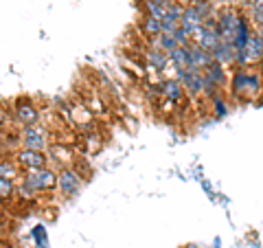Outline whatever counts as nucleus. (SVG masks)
<instances>
[{
    "instance_id": "nucleus-1",
    "label": "nucleus",
    "mask_w": 263,
    "mask_h": 248,
    "mask_svg": "<svg viewBox=\"0 0 263 248\" xmlns=\"http://www.w3.org/2000/svg\"><path fill=\"white\" fill-rule=\"evenodd\" d=\"M230 88H233V95L239 99H254L261 90V77L254 70L239 66V70L233 73V79H230Z\"/></svg>"
},
{
    "instance_id": "nucleus-2",
    "label": "nucleus",
    "mask_w": 263,
    "mask_h": 248,
    "mask_svg": "<svg viewBox=\"0 0 263 248\" xmlns=\"http://www.w3.org/2000/svg\"><path fill=\"white\" fill-rule=\"evenodd\" d=\"M237 22H239V13L235 9H226L217 11V36H219V42H226V44H235V38H237Z\"/></svg>"
},
{
    "instance_id": "nucleus-3",
    "label": "nucleus",
    "mask_w": 263,
    "mask_h": 248,
    "mask_svg": "<svg viewBox=\"0 0 263 248\" xmlns=\"http://www.w3.org/2000/svg\"><path fill=\"white\" fill-rule=\"evenodd\" d=\"M29 189H33L35 193H42V191H51V189L57 185V173L48 167L42 169H31L27 171V176L22 180Z\"/></svg>"
},
{
    "instance_id": "nucleus-4",
    "label": "nucleus",
    "mask_w": 263,
    "mask_h": 248,
    "mask_svg": "<svg viewBox=\"0 0 263 248\" xmlns=\"http://www.w3.org/2000/svg\"><path fill=\"white\" fill-rule=\"evenodd\" d=\"M176 79L184 86V93L189 97H200L204 90V70L195 68V66H186V68H180Z\"/></svg>"
},
{
    "instance_id": "nucleus-5",
    "label": "nucleus",
    "mask_w": 263,
    "mask_h": 248,
    "mask_svg": "<svg viewBox=\"0 0 263 248\" xmlns=\"http://www.w3.org/2000/svg\"><path fill=\"white\" fill-rule=\"evenodd\" d=\"M20 145L27 150H37V152H46L48 147V132L42 126H27L20 132Z\"/></svg>"
},
{
    "instance_id": "nucleus-6",
    "label": "nucleus",
    "mask_w": 263,
    "mask_h": 248,
    "mask_svg": "<svg viewBox=\"0 0 263 248\" xmlns=\"http://www.w3.org/2000/svg\"><path fill=\"white\" fill-rule=\"evenodd\" d=\"M81 187H84V180H81V173L72 167H64L57 173V189L64 198H75Z\"/></svg>"
},
{
    "instance_id": "nucleus-7",
    "label": "nucleus",
    "mask_w": 263,
    "mask_h": 248,
    "mask_svg": "<svg viewBox=\"0 0 263 248\" xmlns=\"http://www.w3.org/2000/svg\"><path fill=\"white\" fill-rule=\"evenodd\" d=\"M15 163H18V167L22 169H42L46 167L48 163V156L46 152H37V150H27V147H22V150H18V154H15Z\"/></svg>"
},
{
    "instance_id": "nucleus-8",
    "label": "nucleus",
    "mask_w": 263,
    "mask_h": 248,
    "mask_svg": "<svg viewBox=\"0 0 263 248\" xmlns=\"http://www.w3.org/2000/svg\"><path fill=\"white\" fill-rule=\"evenodd\" d=\"M13 117L22 128L35 126V123H40V110L31 101H27V99H20V101H15V105H13Z\"/></svg>"
},
{
    "instance_id": "nucleus-9",
    "label": "nucleus",
    "mask_w": 263,
    "mask_h": 248,
    "mask_svg": "<svg viewBox=\"0 0 263 248\" xmlns=\"http://www.w3.org/2000/svg\"><path fill=\"white\" fill-rule=\"evenodd\" d=\"M193 44L202 46L204 51H211L219 44V36H217V29L215 27H209V24H202L200 29L193 33Z\"/></svg>"
},
{
    "instance_id": "nucleus-10",
    "label": "nucleus",
    "mask_w": 263,
    "mask_h": 248,
    "mask_svg": "<svg viewBox=\"0 0 263 248\" xmlns=\"http://www.w3.org/2000/svg\"><path fill=\"white\" fill-rule=\"evenodd\" d=\"M160 95L164 101H169V103H182L184 101V86L180 84V81L174 77V79H164L162 84H160Z\"/></svg>"
},
{
    "instance_id": "nucleus-11",
    "label": "nucleus",
    "mask_w": 263,
    "mask_h": 248,
    "mask_svg": "<svg viewBox=\"0 0 263 248\" xmlns=\"http://www.w3.org/2000/svg\"><path fill=\"white\" fill-rule=\"evenodd\" d=\"M204 24V18L200 15V11L195 9V7L189 3L184 5V9H182V18H180V27H184L189 33H191V42H193V33L200 29Z\"/></svg>"
},
{
    "instance_id": "nucleus-12",
    "label": "nucleus",
    "mask_w": 263,
    "mask_h": 248,
    "mask_svg": "<svg viewBox=\"0 0 263 248\" xmlns=\"http://www.w3.org/2000/svg\"><path fill=\"white\" fill-rule=\"evenodd\" d=\"M145 57H147V64H149V68L156 70V73H164V70H167V66H171L169 53L160 51V48H154L152 46L149 51L145 53Z\"/></svg>"
},
{
    "instance_id": "nucleus-13",
    "label": "nucleus",
    "mask_w": 263,
    "mask_h": 248,
    "mask_svg": "<svg viewBox=\"0 0 263 248\" xmlns=\"http://www.w3.org/2000/svg\"><path fill=\"white\" fill-rule=\"evenodd\" d=\"M169 62H171V66H174L176 70L191 66V44H186V46H176L174 51L169 53Z\"/></svg>"
},
{
    "instance_id": "nucleus-14",
    "label": "nucleus",
    "mask_w": 263,
    "mask_h": 248,
    "mask_svg": "<svg viewBox=\"0 0 263 248\" xmlns=\"http://www.w3.org/2000/svg\"><path fill=\"white\" fill-rule=\"evenodd\" d=\"M213 60L219 62V64H235V57H237V48L235 44H226V42H219L215 48H213Z\"/></svg>"
},
{
    "instance_id": "nucleus-15",
    "label": "nucleus",
    "mask_w": 263,
    "mask_h": 248,
    "mask_svg": "<svg viewBox=\"0 0 263 248\" xmlns=\"http://www.w3.org/2000/svg\"><path fill=\"white\" fill-rule=\"evenodd\" d=\"M141 33L147 40H154L162 33V22L158 18H152V15H143L141 18Z\"/></svg>"
},
{
    "instance_id": "nucleus-16",
    "label": "nucleus",
    "mask_w": 263,
    "mask_h": 248,
    "mask_svg": "<svg viewBox=\"0 0 263 248\" xmlns=\"http://www.w3.org/2000/svg\"><path fill=\"white\" fill-rule=\"evenodd\" d=\"M171 0H141L143 9H145V15H152V18H158L162 20L164 11H167Z\"/></svg>"
},
{
    "instance_id": "nucleus-17",
    "label": "nucleus",
    "mask_w": 263,
    "mask_h": 248,
    "mask_svg": "<svg viewBox=\"0 0 263 248\" xmlns=\"http://www.w3.org/2000/svg\"><path fill=\"white\" fill-rule=\"evenodd\" d=\"M204 79H209V81H213V84H217V86H224V81H226L224 64H219V62L213 60L206 68H204Z\"/></svg>"
},
{
    "instance_id": "nucleus-18",
    "label": "nucleus",
    "mask_w": 263,
    "mask_h": 248,
    "mask_svg": "<svg viewBox=\"0 0 263 248\" xmlns=\"http://www.w3.org/2000/svg\"><path fill=\"white\" fill-rule=\"evenodd\" d=\"M213 62V55L211 51H204L202 46H197L191 42V66H195V68H206V66Z\"/></svg>"
},
{
    "instance_id": "nucleus-19",
    "label": "nucleus",
    "mask_w": 263,
    "mask_h": 248,
    "mask_svg": "<svg viewBox=\"0 0 263 248\" xmlns=\"http://www.w3.org/2000/svg\"><path fill=\"white\" fill-rule=\"evenodd\" d=\"M149 42H152L154 48H160V51H164V53H171L176 46H180V44L176 42V38L171 36V33H160L158 38L149 40Z\"/></svg>"
},
{
    "instance_id": "nucleus-20",
    "label": "nucleus",
    "mask_w": 263,
    "mask_h": 248,
    "mask_svg": "<svg viewBox=\"0 0 263 248\" xmlns=\"http://www.w3.org/2000/svg\"><path fill=\"white\" fill-rule=\"evenodd\" d=\"M20 173V167L15 161H7V158H0V178H7V180H15Z\"/></svg>"
},
{
    "instance_id": "nucleus-21",
    "label": "nucleus",
    "mask_w": 263,
    "mask_h": 248,
    "mask_svg": "<svg viewBox=\"0 0 263 248\" xmlns=\"http://www.w3.org/2000/svg\"><path fill=\"white\" fill-rule=\"evenodd\" d=\"M248 20L254 27H263V0H250V15Z\"/></svg>"
},
{
    "instance_id": "nucleus-22",
    "label": "nucleus",
    "mask_w": 263,
    "mask_h": 248,
    "mask_svg": "<svg viewBox=\"0 0 263 248\" xmlns=\"http://www.w3.org/2000/svg\"><path fill=\"white\" fill-rule=\"evenodd\" d=\"M15 193V183L13 180H7V178H0V202L9 200V198H13Z\"/></svg>"
},
{
    "instance_id": "nucleus-23",
    "label": "nucleus",
    "mask_w": 263,
    "mask_h": 248,
    "mask_svg": "<svg viewBox=\"0 0 263 248\" xmlns=\"http://www.w3.org/2000/svg\"><path fill=\"white\" fill-rule=\"evenodd\" d=\"M211 103H213V112H215V117H226L228 103L221 99V95H217L215 99H211Z\"/></svg>"
},
{
    "instance_id": "nucleus-24",
    "label": "nucleus",
    "mask_w": 263,
    "mask_h": 248,
    "mask_svg": "<svg viewBox=\"0 0 263 248\" xmlns=\"http://www.w3.org/2000/svg\"><path fill=\"white\" fill-rule=\"evenodd\" d=\"M9 114H7V110H5V105L0 103V128H5V126H9Z\"/></svg>"
},
{
    "instance_id": "nucleus-25",
    "label": "nucleus",
    "mask_w": 263,
    "mask_h": 248,
    "mask_svg": "<svg viewBox=\"0 0 263 248\" xmlns=\"http://www.w3.org/2000/svg\"><path fill=\"white\" fill-rule=\"evenodd\" d=\"M257 31H259V36H261V40H263V27H259Z\"/></svg>"
},
{
    "instance_id": "nucleus-26",
    "label": "nucleus",
    "mask_w": 263,
    "mask_h": 248,
    "mask_svg": "<svg viewBox=\"0 0 263 248\" xmlns=\"http://www.w3.org/2000/svg\"><path fill=\"white\" fill-rule=\"evenodd\" d=\"M186 248H197V246H193V244H191V246H186Z\"/></svg>"
},
{
    "instance_id": "nucleus-27",
    "label": "nucleus",
    "mask_w": 263,
    "mask_h": 248,
    "mask_svg": "<svg viewBox=\"0 0 263 248\" xmlns=\"http://www.w3.org/2000/svg\"><path fill=\"white\" fill-rule=\"evenodd\" d=\"M0 158H3V150H0Z\"/></svg>"
}]
</instances>
